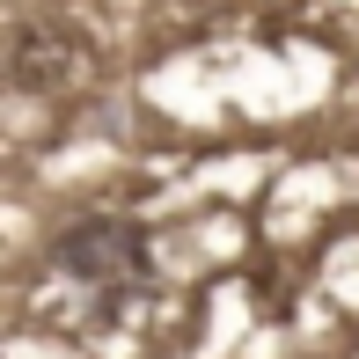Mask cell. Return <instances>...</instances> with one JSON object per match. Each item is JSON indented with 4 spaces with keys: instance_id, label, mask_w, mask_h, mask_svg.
I'll list each match as a JSON object with an SVG mask.
<instances>
[{
    "instance_id": "obj_2",
    "label": "cell",
    "mask_w": 359,
    "mask_h": 359,
    "mask_svg": "<svg viewBox=\"0 0 359 359\" xmlns=\"http://www.w3.org/2000/svg\"><path fill=\"white\" fill-rule=\"evenodd\" d=\"M74 67H81L74 29H52V22H22V29H15V44H8V74H15V88L52 95V88H67Z\"/></svg>"
},
{
    "instance_id": "obj_1",
    "label": "cell",
    "mask_w": 359,
    "mask_h": 359,
    "mask_svg": "<svg viewBox=\"0 0 359 359\" xmlns=\"http://www.w3.org/2000/svg\"><path fill=\"white\" fill-rule=\"evenodd\" d=\"M52 264L67 271V279L95 286V293L140 286V279H147V227H140V220H118V213L74 220L67 235L52 242Z\"/></svg>"
}]
</instances>
